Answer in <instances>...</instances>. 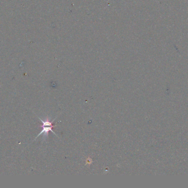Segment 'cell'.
Segmentation results:
<instances>
[{
  "mask_svg": "<svg viewBox=\"0 0 188 188\" xmlns=\"http://www.w3.org/2000/svg\"><path fill=\"white\" fill-rule=\"evenodd\" d=\"M39 119L41 120V121L42 123V126H41L42 128V131L40 132V133L38 135V136H36V137L35 138V140L36 139L37 137L40 136L41 135L42 133H44V138H46V137H48L49 133L50 131L52 132L56 136H57V134L54 133V131L52 130V128L54 126V125H52V123H53V122L55 120V119H56V118L54 119L52 121H51L49 118H46L44 120H42L40 118H39Z\"/></svg>",
  "mask_w": 188,
  "mask_h": 188,
  "instance_id": "1",
  "label": "cell"
}]
</instances>
